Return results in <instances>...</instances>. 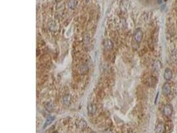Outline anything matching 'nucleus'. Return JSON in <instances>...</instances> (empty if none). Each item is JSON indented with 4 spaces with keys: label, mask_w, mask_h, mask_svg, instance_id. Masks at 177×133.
I'll return each mask as SVG.
<instances>
[{
    "label": "nucleus",
    "mask_w": 177,
    "mask_h": 133,
    "mask_svg": "<svg viewBox=\"0 0 177 133\" xmlns=\"http://www.w3.org/2000/svg\"><path fill=\"white\" fill-rule=\"evenodd\" d=\"M143 37V33L141 29H137L134 33V38L135 40L137 43H140Z\"/></svg>",
    "instance_id": "obj_1"
},
{
    "label": "nucleus",
    "mask_w": 177,
    "mask_h": 133,
    "mask_svg": "<svg viewBox=\"0 0 177 133\" xmlns=\"http://www.w3.org/2000/svg\"><path fill=\"white\" fill-rule=\"evenodd\" d=\"M173 111V109L172 105L168 104H166L163 108V114L166 116H170L172 115Z\"/></svg>",
    "instance_id": "obj_2"
},
{
    "label": "nucleus",
    "mask_w": 177,
    "mask_h": 133,
    "mask_svg": "<svg viewBox=\"0 0 177 133\" xmlns=\"http://www.w3.org/2000/svg\"><path fill=\"white\" fill-rule=\"evenodd\" d=\"M162 91L164 95L167 96V95H170V93L171 92V86H170V85L169 83H165L163 85Z\"/></svg>",
    "instance_id": "obj_3"
},
{
    "label": "nucleus",
    "mask_w": 177,
    "mask_h": 133,
    "mask_svg": "<svg viewBox=\"0 0 177 133\" xmlns=\"http://www.w3.org/2000/svg\"><path fill=\"white\" fill-rule=\"evenodd\" d=\"M88 112L89 115H94L96 113L97 111V107L96 104L94 103H89L88 105Z\"/></svg>",
    "instance_id": "obj_4"
},
{
    "label": "nucleus",
    "mask_w": 177,
    "mask_h": 133,
    "mask_svg": "<svg viewBox=\"0 0 177 133\" xmlns=\"http://www.w3.org/2000/svg\"><path fill=\"white\" fill-rule=\"evenodd\" d=\"M71 96L70 95H66L63 96L62 99V103L64 105V106H68L70 105V104L71 103Z\"/></svg>",
    "instance_id": "obj_5"
},
{
    "label": "nucleus",
    "mask_w": 177,
    "mask_h": 133,
    "mask_svg": "<svg viewBox=\"0 0 177 133\" xmlns=\"http://www.w3.org/2000/svg\"><path fill=\"white\" fill-rule=\"evenodd\" d=\"M173 77V71L171 69H170L169 68L166 69V70L165 71L164 73V79L166 81H169Z\"/></svg>",
    "instance_id": "obj_6"
},
{
    "label": "nucleus",
    "mask_w": 177,
    "mask_h": 133,
    "mask_svg": "<svg viewBox=\"0 0 177 133\" xmlns=\"http://www.w3.org/2000/svg\"><path fill=\"white\" fill-rule=\"evenodd\" d=\"M103 45L104 48L106 49H111L114 47V43L110 39H104L103 41Z\"/></svg>",
    "instance_id": "obj_7"
},
{
    "label": "nucleus",
    "mask_w": 177,
    "mask_h": 133,
    "mask_svg": "<svg viewBox=\"0 0 177 133\" xmlns=\"http://www.w3.org/2000/svg\"><path fill=\"white\" fill-rule=\"evenodd\" d=\"M88 67L86 64H82L79 66V73L81 74H85L88 72Z\"/></svg>",
    "instance_id": "obj_8"
},
{
    "label": "nucleus",
    "mask_w": 177,
    "mask_h": 133,
    "mask_svg": "<svg viewBox=\"0 0 177 133\" xmlns=\"http://www.w3.org/2000/svg\"><path fill=\"white\" fill-rule=\"evenodd\" d=\"M156 133H164L165 130V126L162 123H159L156 127Z\"/></svg>",
    "instance_id": "obj_9"
},
{
    "label": "nucleus",
    "mask_w": 177,
    "mask_h": 133,
    "mask_svg": "<svg viewBox=\"0 0 177 133\" xmlns=\"http://www.w3.org/2000/svg\"><path fill=\"white\" fill-rule=\"evenodd\" d=\"M161 69V63L159 61H156L153 65V69L155 71H159Z\"/></svg>",
    "instance_id": "obj_10"
},
{
    "label": "nucleus",
    "mask_w": 177,
    "mask_h": 133,
    "mask_svg": "<svg viewBox=\"0 0 177 133\" xmlns=\"http://www.w3.org/2000/svg\"><path fill=\"white\" fill-rule=\"evenodd\" d=\"M77 5V1L76 0H69L68 5L70 9H74Z\"/></svg>",
    "instance_id": "obj_11"
},
{
    "label": "nucleus",
    "mask_w": 177,
    "mask_h": 133,
    "mask_svg": "<svg viewBox=\"0 0 177 133\" xmlns=\"http://www.w3.org/2000/svg\"><path fill=\"white\" fill-rule=\"evenodd\" d=\"M44 108H45V109H46V111H48V112H51L53 110V105H52V104L51 103H47L45 104V106H44Z\"/></svg>",
    "instance_id": "obj_12"
},
{
    "label": "nucleus",
    "mask_w": 177,
    "mask_h": 133,
    "mask_svg": "<svg viewBox=\"0 0 177 133\" xmlns=\"http://www.w3.org/2000/svg\"><path fill=\"white\" fill-rule=\"evenodd\" d=\"M53 120H54V117H48L47 120H46V122L44 123V126H43V128H46L47 126H48L51 123L52 121H53Z\"/></svg>",
    "instance_id": "obj_13"
},
{
    "label": "nucleus",
    "mask_w": 177,
    "mask_h": 133,
    "mask_svg": "<svg viewBox=\"0 0 177 133\" xmlns=\"http://www.w3.org/2000/svg\"><path fill=\"white\" fill-rule=\"evenodd\" d=\"M49 28H50L51 30L56 31V30H57V29H58V26H57V25L55 23L52 22L49 24Z\"/></svg>",
    "instance_id": "obj_14"
},
{
    "label": "nucleus",
    "mask_w": 177,
    "mask_h": 133,
    "mask_svg": "<svg viewBox=\"0 0 177 133\" xmlns=\"http://www.w3.org/2000/svg\"><path fill=\"white\" fill-rule=\"evenodd\" d=\"M122 8H123V9H127V8H128V5H129L128 0H122Z\"/></svg>",
    "instance_id": "obj_15"
},
{
    "label": "nucleus",
    "mask_w": 177,
    "mask_h": 133,
    "mask_svg": "<svg viewBox=\"0 0 177 133\" xmlns=\"http://www.w3.org/2000/svg\"><path fill=\"white\" fill-rule=\"evenodd\" d=\"M79 127L80 128V129H84L85 127L86 126V123L84 121H80V123H79Z\"/></svg>",
    "instance_id": "obj_16"
},
{
    "label": "nucleus",
    "mask_w": 177,
    "mask_h": 133,
    "mask_svg": "<svg viewBox=\"0 0 177 133\" xmlns=\"http://www.w3.org/2000/svg\"><path fill=\"white\" fill-rule=\"evenodd\" d=\"M172 59L173 61H177V51H174L173 53H172V56H171Z\"/></svg>",
    "instance_id": "obj_17"
},
{
    "label": "nucleus",
    "mask_w": 177,
    "mask_h": 133,
    "mask_svg": "<svg viewBox=\"0 0 177 133\" xmlns=\"http://www.w3.org/2000/svg\"><path fill=\"white\" fill-rule=\"evenodd\" d=\"M162 1H164V0H157V1H158L159 4H162Z\"/></svg>",
    "instance_id": "obj_18"
},
{
    "label": "nucleus",
    "mask_w": 177,
    "mask_h": 133,
    "mask_svg": "<svg viewBox=\"0 0 177 133\" xmlns=\"http://www.w3.org/2000/svg\"><path fill=\"white\" fill-rule=\"evenodd\" d=\"M107 133H111V132L110 130H107Z\"/></svg>",
    "instance_id": "obj_19"
},
{
    "label": "nucleus",
    "mask_w": 177,
    "mask_h": 133,
    "mask_svg": "<svg viewBox=\"0 0 177 133\" xmlns=\"http://www.w3.org/2000/svg\"><path fill=\"white\" fill-rule=\"evenodd\" d=\"M90 133H94V132H91Z\"/></svg>",
    "instance_id": "obj_20"
},
{
    "label": "nucleus",
    "mask_w": 177,
    "mask_h": 133,
    "mask_svg": "<svg viewBox=\"0 0 177 133\" xmlns=\"http://www.w3.org/2000/svg\"><path fill=\"white\" fill-rule=\"evenodd\" d=\"M57 133V132H55V133Z\"/></svg>",
    "instance_id": "obj_21"
},
{
    "label": "nucleus",
    "mask_w": 177,
    "mask_h": 133,
    "mask_svg": "<svg viewBox=\"0 0 177 133\" xmlns=\"http://www.w3.org/2000/svg\"><path fill=\"white\" fill-rule=\"evenodd\" d=\"M164 1H167V0H164Z\"/></svg>",
    "instance_id": "obj_22"
},
{
    "label": "nucleus",
    "mask_w": 177,
    "mask_h": 133,
    "mask_svg": "<svg viewBox=\"0 0 177 133\" xmlns=\"http://www.w3.org/2000/svg\"><path fill=\"white\" fill-rule=\"evenodd\" d=\"M87 1H88V0H87Z\"/></svg>",
    "instance_id": "obj_23"
}]
</instances>
